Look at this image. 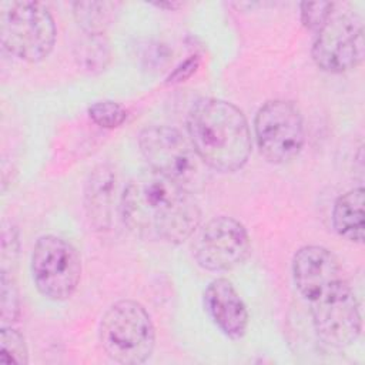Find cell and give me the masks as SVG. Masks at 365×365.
<instances>
[{"label": "cell", "mask_w": 365, "mask_h": 365, "mask_svg": "<svg viewBox=\"0 0 365 365\" xmlns=\"http://www.w3.org/2000/svg\"><path fill=\"white\" fill-rule=\"evenodd\" d=\"M31 275L43 297L51 301H66L78 287L81 258L64 238L43 235L33 247Z\"/></svg>", "instance_id": "cell-7"}, {"label": "cell", "mask_w": 365, "mask_h": 365, "mask_svg": "<svg viewBox=\"0 0 365 365\" xmlns=\"http://www.w3.org/2000/svg\"><path fill=\"white\" fill-rule=\"evenodd\" d=\"M71 6L77 24L87 34H104L115 10L111 1H76Z\"/></svg>", "instance_id": "cell-14"}, {"label": "cell", "mask_w": 365, "mask_h": 365, "mask_svg": "<svg viewBox=\"0 0 365 365\" xmlns=\"http://www.w3.org/2000/svg\"><path fill=\"white\" fill-rule=\"evenodd\" d=\"M124 225L154 242L181 244L200 225L201 211L191 191L151 168L124 188L120 198Z\"/></svg>", "instance_id": "cell-1"}, {"label": "cell", "mask_w": 365, "mask_h": 365, "mask_svg": "<svg viewBox=\"0 0 365 365\" xmlns=\"http://www.w3.org/2000/svg\"><path fill=\"white\" fill-rule=\"evenodd\" d=\"M364 188L349 190L336 198L332 208V225L336 234L346 241L362 244L365 231Z\"/></svg>", "instance_id": "cell-13"}, {"label": "cell", "mask_w": 365, "mask_h": 365, "mask_svg": "<svg viewBox=\"0 0 365 365\" xmlns=\"http://www.w3.org/2000/svg\"><path fill=\"white\" fill-rule=\"evenodd\" d=\"M115 190V173L108 164H100L90 173L84 187V208L90 225L97 231L111 227Z\"/></svg>", "instance_id": "cell-12"}, {"label": "cell", "mask_w": 365, "mask_h": 365, "mask_svg": "<svg viewBox=\"0 0 365 365\" xmlns=\"http://www.w3.org/2000/svg\"><path fill=\"white\" fill-rule=\"evenodd\" d=\"M88 117L103 128H117L125 121L127 111L121 104L104 100L88 107Z\"/></svg>", "instance_id": "cell-18"}, {"label": "cell", "mask_w": 365, "mask_h": 365, "mask_svg": "<svg viewBox=\"0 0 365 365\" xmlns=\"http://www.w3.org/2000/svg\"><path fill=\"white\" fill-rule=\"evenodd\" d=\"M0 362L26 365L29 349L24 336L11 325H1L0 329Z\"/></svg>", "instance_id": "cell-16"}, {"label": "cell", "mask_w": 365, "mask_h": 365, "mask_svg": "<svg viewBox=\"0 0 365 365\" xmlns=\"http://www.w3.org/2000/svg\"><path fill=\"white\" fill-rule=\"evenodd\" d=\"M204 307L220 331L241 339L248 328V311L234 285L225 278L211 281L204 291Z\"/></svg>", "instance_id": "cell-11"}, {"label": "cell", "mask_w": 365, "mask_h": 365, "mask_svg": "<svg viewBox=\"0 0 365 365\" xmlns=\"http://www.w3.org/2000/svg\"><path fill=\"white\" fill-rule=\"evenodd\" d=\"M191 250L201 268L215 272L228 271L247 259L251 251V241L240 221L220 215L198 228Z\"/></svg>", "instance_id": "cell-10"}, {"label": "cell", "mask_w": 365, "mask_h": 365, "mask_svg": "<svg viewBox=\"0 0 365 365\" xmlns=\"http://www.w3.org/2000/svg\"><path fill=\"white\" fill-rule=\"evenodd\" d=\"M20 315V298L13 277L7 269L0 274V318L3 325H11Z\"/></svg>", "instance_id": "cell-17"}, {"label": "cell", "mask_w": 365, "mask_h": 365, "mask_svg": "<svg viewBox=\"0 0 365 365\" xmlns=\"http://www.w3.org/2000/svg\"><path fill=\"white\" fill-rule=\"evenodd\" d=\"M154 6L155 7H160V9H178L180 6H181V3H174V1H171V3H154Z\"/></svg>", "instance_id": "cell-21"}, {"label": "cell", "mask_w": 365, "mask_h": 365, "mask_svg": "<svg viewBox=\"0 0 365 365\" xmlns=\"http://www.w3.org/2000/svg\"><path fill=\"white\" fill-rule=\"evenodd\" d=\"M364 53V23L354 11L332 14L317 33L311 50L314 63L332 74L355 68L362 61Z\"/></svg>", "instance_id": "cell-9"}, {"label": "cell", "mask_w": 365, "mask_h": 365, "mask_svg": "<svg viewBox=\"0 0 365 365\" xmlns=\"http://www.w3.org/2000/svg\"><path fill=\"white\" fill-rule=\"evenodd\" d=\"M98 339L104 352L115 362H145L155 346V328L147 309L137 301L114 302L101 317Z\"/></svg>", "instance_id": "cell-4"}, {"label": "cell", "mask_w": 365, "mask_h": 365, "mask_svg": "<svg viewBox=\"0 0 365 365\" xmlns=\"http://www.w3.org/2000/svg\"><path fill=\"white\" fill-rule=\"evenodd\" d=\"M254 131L259 153L274 164L294 160L305 141L302 115L295 104L287 100H269L262 104L254 118Z\"/></svg>", "instance_id": "cell-8"}, {"label": "cell", "mask_w": 365, "mask_h": 365, "mask_svg": "<svg viewBox=\"0 0 365 365\" xmlns=\"http://www.w3.org/2000/svg\"><path fill=\"white\" fill-rule=\"evenodd\" d=\"M138 145L150 168L187 190L204 182L205 165L190 138L170 125H150L140 133Z\"/></svg>", "instance_id": "cell-6"}, {"label": "cell", "mask_w": 365, "mask_h": 365, "mask_svg": "<svg viewBox=\"0 0 365 365\" xmlns=\"http://www.w3.org/2000/svg\"><path fill=\"white\" fill-rule=\"evenodd\" d=\"M197 67H198V57L192 56L188 60H185L178 68H175V71L168 77V83L184 81L185 78H188L195 71Z\"/></svg>", "instance_id": "cell-20"}, {"label": "cell", "mask_w": 365, "mask_h": 365, "mask_svg": "<svg viewBox=\"0 0 365 365\" xmlns=\"http://www.w3.org/2000/svg\"><path fill=\"white\" fill-rule=\"evenodd\" d=\"M56 24L50 10L38 1H3L0 4V41L13 57L37 63L56 43Z\"/></svg>", "instance_id": "cell-5"}, {"label": "cell", "mask_w": 365, "mask_h": 365, "mask_svg": "<svg viewBox=\"0 0 365 365\" xmlns=\"http://www.w3.org/2000/svg\"><path fill=\"white\" fill-rule=\"evenodd\" d=\"M309 304L317 338L331 348L354 344L362 329L356 297L342 274L314 287L304 297Z\"/></svg>", "instance_id": "cell-3"}, {"label": "cell", "mask_w": 365, "mask_h": 365, "mask_svg": "<svg viewBox=\"0 0 365 365\" xmlns=\"http://www.w3.org/2000/svg\"><path fill=\"white\" fill-rule=\"evenodd\" d=\"M335 4L331 1H304L299 6L301 23L309 30L318 33L334 14Z\"/></svg>", "instance_id": "cell-19"}, {"label": "cell", "mask_w": 365, "mask_h": 365, "mask_svg": "<svg viewBox=\"0 0 365 365\" xmlns=\"http://www.w3.org/2000/svg\"><path fill=\"white\" fill-rule=\"evenodd\" d=\"M110 46L104 34L84 33L83 38L76 46V58L78 64L90 73L104 70L110 61Z\"/></svg>", "instance_id": "cell-15"}, {"label": "cell", "mask_w": 365, "mask_h": 365, "mask_svg": "<svg viewBox=\"0 0 365 365\" xmlns=\"http://www.w3.org/2000/svg\"><path fill=\"white\" fill-rule=\"evenodd\" d=\"M191 144L202 163L220 173L242 168L251 153V134L242 111L220 98H201L187 115Z\"/></svg>", "instance_id": "cell-2"}]
</instances>
